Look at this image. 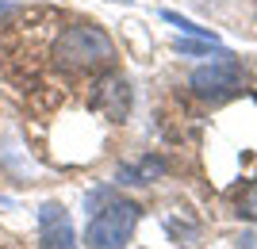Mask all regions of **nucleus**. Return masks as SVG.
I'll return each mask as SVG.
<instances>
[{"mask_svg": "<svg viewBox=\"0 0 257 249\" xmlns=\"http://www.w3.org/2000/svg\"><path fill=\"white\" fill-rule=\"evenodd\" d=\"M39 249H81L69 211L62 203H43V211H39Z\"/></svg>", "mask_w": 257, "mask_h": 249, "instance_id": "nucleus-5", "label": "nucleus"}, {"mask_svg": "<svg viewBox=\"0 0 257 249\" xmlns=\"http://www.w3.org/2000/svg\"><path fill=\"white\" fill-rule=\"evenodd\" d=\"M142 218V207L135 199H107L96 215L88 218L85 241L88 249H127Z\"/></svg>", "mask_w": 257, "mask_h": 249, "instance_id": "nucleus-2", "label": "nucleus"}, {"mask_svg": "<svg viewBox=\"0 0 257 249\" xmlns=\"http://www.w3.org/2000/svg\"><path fill=\"white\" fill-rule=\"evenodd\" d=\"M88 104H92V111H100L107 123H123L131 115V85L119 73H107V77L96 81Z\"/></svg>", "mask_w": 257, "mask_h": 249, "instance_id": "nucleus-4", "label": "nucleus"}, {"mask_svg": "<svg viewBox=\"0 0 257 249\" xmlns=\"http://www.w3.org/2000/svg\"><path fill=\"white\" fill-rule=\"evenodd\" d=\"M161 173H165V161H150V157H146V161H139L135 169H123V180H127V184H150L154 176H161Z\"/></svg>", "mask_w": 257, "mask_h": 249, "instance_id": "nucleus-6", "label": "nucleus"}, {"mask_svg": "<svg viewBox=\"0 0 257 249\" xmlns=\"http://www.w3.org/2000/svg\"><path fill=\"white\" fill-rule=\"evenodd\" d=\"M188 85H192V92H196L200 100H211V104H219V100L234 96L238 88H242V69H238L234 54H223L219 62L200 65V69L188 77Z\"/></svg>", "mask_w": 257, "mask_h": 249, "instance_id": "nucleus-3", "label": "nucleus"}, {"mask_svg": "<svg viewBox=\"0 0 257 249\" xmlns=\"http://www.w3.org/2000/svg\"><path fill=\"white\" fill-rule=\"evenodd\" d=\"M4 12H12V4H4V0H0V16H4Z\"/></svg>", "mask_w": 257, "mask_h": 249, "instance_id": "nucleus-9", "label": "nucleus"}, {"mask_svg": "<svg viewBox=\"0 0 257 249\" xmlns=\"http://www.w3.org/2000/svg\"><path fill=\"white\" fill-rule=\"evenodd\" d=\"M54 62L62 69H73V73H96V69H107L115 62V43L96 23H73L58 35Z\"/></svg>", "mask_w": 257, "mask_h": 249, "instance_id": "nucleus-1", "label": "nucleus"}, {"mask_svg": "<svg viewBox=\"0 0 257 249\" xmlns=\"http://www.w3.org/2000/svg\"><path fill=\"white\" fill-rule=\"evenodd\" d=\"M238 215L249 218V222H257V180H253L242 195H238Z\"/></svg>", "mask_w": 257, "mask_h": 249, "instance_id": "nucleus-8", "label": "nucleus"}, {"mask_svg": "<svg viewBox=\"0 0 257 249\" xmlns=\"http://www.w3.org/2000/svg\"><path fill=\"white\" fill-rule=\"evenodd\" d=\"M161 20H169L173 27H181L184 35H192V39H211V43H219V35L207 31V27H196L192 20H184V16H177V12H161Z\"/></svg>", "mask_w": 257, "mask_h": 249, "instance_id": "nucleus-7", "label": "nucleus"}]
</instances>
